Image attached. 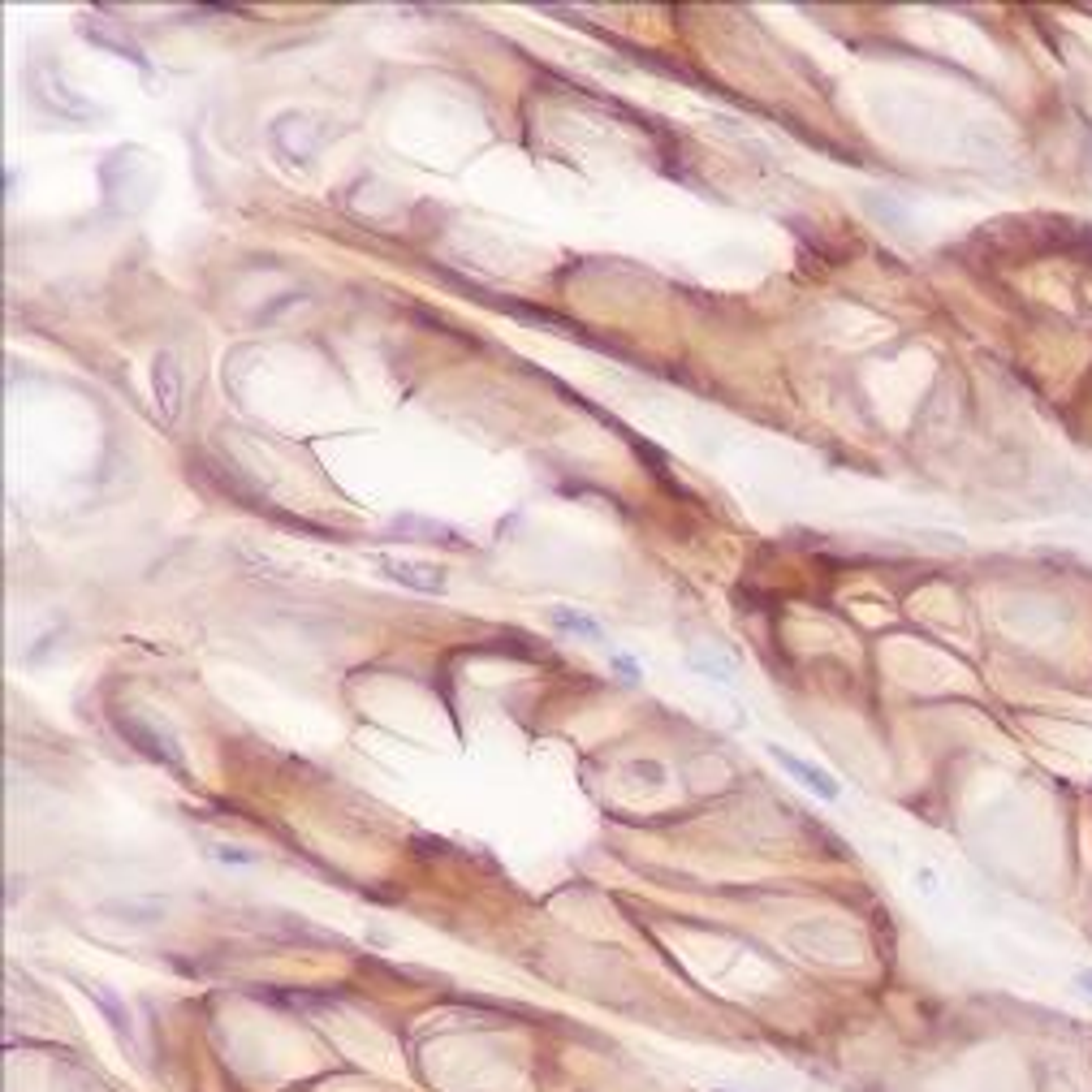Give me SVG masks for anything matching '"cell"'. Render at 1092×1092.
<instances>
[{
  "instance_id": "7",
  "label": "cell",
  "mask_w": 1092,
  "mask_h": 1092,
  "mask_svg": "<svg viewBox=\"0 0 1092 1092\" xmlns=\"http://www.w3.org/2000/svg\"><path fill=\"white\" fill-rule=\"evenodd\" d=\"M549 618H553V626H558V630H566V635H583V640H605V626H601L597 618L579 613V609H566V605H558Z\"/></svg>"
},
{
  "instance_id": "13",
  "label": "cell",
  "mask_w": 1092,
  "mask_h": 1092,
  "mask_svg": "<svg viewBox=\"0 0 1092 1092\" xmlns=\"http://www.w3.org/2000/svg\"><path fill=\"white\" fill-rule=\"evenodd\" d=\"M713 1092H735V1088H713Z\"/></svg>"
},
{
  "instance_id": "10",
  "label": "cell",
  "mask_w": 1092,
  "mask_h": 1092,
  "mask_svg": "<svg viewBox=\"0 0 1092 1092\" xmlns=\"http://www.w3.org/2000/svg\"><path fill=\"white\" fill-rule=\"evenodd\" d=\"M212 859H220V863H259V855L242 851V846H212Z\"/></svg>"
},
{
  "instance_id": "8",
  "label": "cell",
  "mask_w": 1092,
  "mask_h": 1092,
  "mask_svg": "<svg viewBox=\"0 0 1092 1092\" xmlns=\"http://www.w3.org/2000/svg\"><path fill=\"white\" fill-rule=\"evenodd\" d=\"M86 997H96V1002L104 1007V1015L113 1019V1032L121 1036V1040H134V1028H130V1015L117 1007V997L104 989V984H86Z\"/></svg>"
},
{
  "instance_id": "9",
  "label": "cell",
  "mask_w": 1092,
  "mask_h": 1092,
  "mask_svg": "<svg viewBox=\"0 0 1092 1092\" xmlns=\"http://www.w3.org/2000/svg\"><path fill=\"white\" fill-rule=\"evenodd\" d=\"M626 773H630V778H644L648 786H661V782L669 778L665 764H657V760H630V764H626Z\"/></svg>"
},
{
  "instance_id": "6",
  "label": "cell",
  "mask_w": 1092,
  "mask_h": 1092,
  "mask_svg": "<svg viewBox=\"0 0 1092 1092\" xmlns=\"http://www.w3.org/2000/svg\"><path fill=\"white\" fill-rule=\"evenodd\" d=\"M82 35H86V39H96V43H104V48H113V53H121L125 61H134L139 70H148V57L139 53V43H130V39H117V35H109V31H104V22L86 18V22H82Z\"/></svg>"
},
{
  "instance_id": "12",
  "label": "cell",
  "mask_w": 1092,
  "mask_h": 1092,
  "mask_svg": "<svg viewBox=\"0 0 1092 1092\" xmlns=\"http://www.w3.org/2000/svg\"><path fill=\"white\" fill-rule=\"evenodd\" d=\"M1075 989L1084 993V997H1092V968H1079L1075 972Z\"/></svg>"
},
{
  "instance_id": "4",
  "label": "cell",
  "mask_w": 1092,
  "mask_h": 1092,
  "mask_svg": "<svg viewBox=\"0 0 1092 1092\" xmlns=\"http://www.w3.org/2000/svg\"><path fill=\"white\" fill-rule=\"evenodd\" d=\"M152 389H156V411H160V420L173 424L177 411H181V368H177V358H173L169 350H160L156 363H152Z\"/></svg>"
},
{
  "instance_id": "3",
  "label": "cell",
  "mask_w": 1092,
  "mask_h": 1092,
  "mask_svg": "<svg viewBox=\"0 0 1092 1092\" xmlns=\"http://www.w3.org/2000/svg\"><path fill=\"white\" fill-rule=\"evenodd\" d=\"M764 752H768V760H778L791 778L803 786V791H812L816 799H838L842 795V786H838V778L830 768H821V764H812V760H803V756H795V752H786L782 743H764Z\"/></svg>"
},
{
  "instance_id": "1",
  "label": "cell",
  "mask_w": 1092,
  "mask_h": 1092,
  "mask_svg": "<svg viewBox=\"0 0 1092 1092\" xmlns=\"http://www.w3.org/2000/svg\"><path fill=\"white\" fill-rule=\"evenodd\" d=\"M113 721H117V730H121V739H125L130 747H139L148 760L169 764V768L181 773V752H177V743H173L169 735H160L148 717H139V713H117Z\"/></svg>"
},
{
  "instance_id": "11",
  "label": "cell",
  "mask_w": 1092,
  "mask_h": 1092,
  "mask_svg": "<svg viewBox=\"0 0 1092 1092\" xmlns=\"http://www.w3.org/2000/svg\"><path fill=\"white\" fill-rule=\"evenodd\" d=\"M609 665H613V669L622 674V682H640V678H644V669H640V665H635L630 657H622V652H613V657H609Z\"/></svg>"
},
{
  "instance_id": "2",
  "label": "cell",
  "mask_w": 1092,
  "mask_h": 1092,
  "mask_svg": "<svg viewBox=\"0 0 1092 1092\" xmlns=\"http://www.w3.org/2000/svg\"><path fill=\"white\" fill-rule=\"evenodd\" d=\"M372 562H376V570H381L385 579L411 587V591H424V597H445V587H449L445 570H441V566H428V562H406V558H389V553H376Z\"/></svg>"
},
{
  "instance_id": "5",
  "label": "cell",
  "mask_w": 1092,
  "mask_h": 1092,
  "mask_svg": "<svg viewBox=\"0 0 1092 1092\" xmlns=\"http://www.w3.org/2000/svg\"><path fill=\"white\" fill-rule=\"evenodd\" d=\"M687 665H691L696 674H704V678L721 682V687H735V661L725 657V652H713V648H691V652H687Z\"/></svg>"
}]
</instances>
